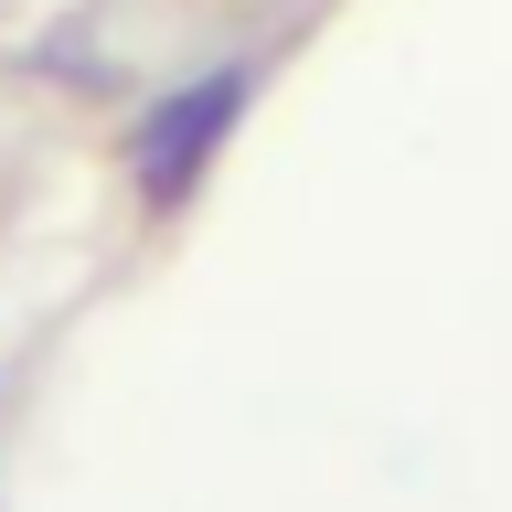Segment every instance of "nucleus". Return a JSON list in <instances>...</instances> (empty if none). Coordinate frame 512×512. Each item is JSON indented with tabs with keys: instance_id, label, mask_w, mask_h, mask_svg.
<instances>
[{
	"instance_id": "obj_1",
	"label": "nucleus",
	"mask_w": 512,
	"mask_h": 512,
	"mask_svg": "<svg viewBox=\"0 0 512 512\" xmlns=\"http://www.w3.org/2000/svg\"><path fill=\"white\" fill-rule=\"evenodd\" d=\"M246 96H256V75L246 64H214V75H192L182 96H160L150 118H139V192L150 203H182L203 171H214V150H224V128L246 118Z\"/></svg>"
}]
</instances>
